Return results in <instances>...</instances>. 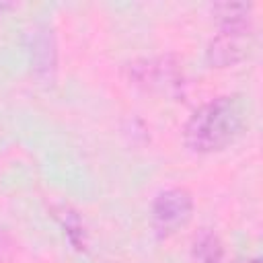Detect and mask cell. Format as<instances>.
I'll return each instance as SVG.
<instances>
[{
	"instance_id": "obj_4",
	"label": "cell",
	"mask_w": 263,
	"mask_h": 263,
	"mask_svg": "<svg viewBox=\"0 0 263 263\" xmlns=\"http://www.w3.org/2000/svg\"><path fill=\"white\" fill-rule=\"evenodd\" d=\"M33 70L39 76H49L53 66H55V51H53V43H51V35H47V31H41L35 35L33 41Z\"/></svg>"
},
{
	"instance_id": "obj_5",
	"label": "cell",
	"mask_w": 263,
	"mask_h": 263,
	"mask_svg": "<svg viewBox=\"0 0 263 263\" xmlns=\"http://www.w3.org/2000/svg\"><path fill=\"white\" fill-rule=\"evenodd\" d=\"M8 8V4H0V14H2V10H6Z\"/></svg>"
},
{
	"instance_id": "obj_6",
	"label": "cell",
	"mask_w": 263,
	"mask_h": 263,
	"mask_svg": "<svg viewBox=\"0 0 263 263\" xmlns=\"http://www.w3.org/2000/svg\"><path fill=\"white\" fill-rule=\"evenodd\" d=\"M247 263H259V259H253V261H247Z\"/></svg>"
},
{
	"instance_id": "obj_2",
	"label": "cell",
	"mask_w": 263,
	"mask_h": 263,
	"mask_svg": "<svg viewBox=\"0 0 263 263\" xmlns=\"http://www.w3.org/2000/svg\"><path fill=\"white\" fill-rule=\"evenodd\" d=\"M224 10L222 14V31L212 41L208 55L212 64L228 66L240 62L251 47V21L247 16L245 4H222L218 6Z\"/></svg>"
},
{
	"instance_id": "obj_3",
	"label": "cell",
	"mask_w": 263,
	"mask_h": 263,
	"mask_svg": "<svg viewBox=\"0 0 263 263\" xmlns=\"http://www.w3.org/2000/svg\"><path fill=\"white\" fill-rule=\"evenodd\" d=\"M193 214V199L189 191L171 187L160 191L152 201V226L160 236H168L183 228Z\"/></svg>"
},
{
	"instance_id": "obj_1",
	"label": "cell",
	"mask_w": 263,
	"mask_h": 263,
	"mask_svg": "<svg viewBox=\"0 0 263 263\" xmlns=\"http://www.w3.org/2000/svg\"><path fill=\"white\" fill-rule=\"evenodd\" d=\"M249 121V103L240 95H224L197 107L187 119L183 138L193 152H216L232 144Z\"/></svg>"
}]
</instances>
